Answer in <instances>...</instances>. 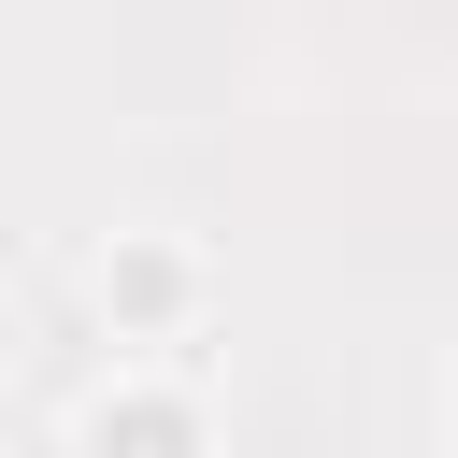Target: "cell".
I'll use <instances>...</instances> for the list:
<instances>
[{"label": "cell", "mask_w": 458, "mask_h": 458, "mask_svg": "<svg viewBox=\"0 0 458 458\" xmlns=\"http://www.w3.org/2000/svg\"><path fill=\"white\" fill-rule=\"evenodd\" d=\"M86 429H100V444H200V415H186V401H100Z\"/></svg>", "instance_id": "6da1fadb"}, {"label": "cell", "mask_w": 458, "mask_h": 458, "mask_svg": "<svg viewBox=\"0 0 458 458\" xmlns=\"http://www.w3.org/2000/svg\"><path fill=\"white\" fill-rule=\"evenodd\" d=\"M172 286H186L172 258H114V315H172Z\"/></svg>", "instance_id": "7a4b0ae2"}]
</instances>
